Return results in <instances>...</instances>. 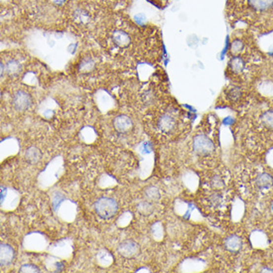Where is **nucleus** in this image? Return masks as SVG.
I'll use <instances>...</instances> for the list:
<instances>
[{"label": "nucleus", "mask_w": 273, "mask_h": 273, "mask_svg": "<svg viewBox=\"0 0 273 273\" xmlns=\"http://www.w3.org/2000/svg\"><path fill=\"white\" fill-rule=\"evenodd\" d=\"M228 11L235 23H242L251 32L273 31V0H229Z\"/></svg>", "instance_id": "obj_1"}, {"label": "nucleus", "mask_w": 273, "mask_h": 273, "mask_svg": "<svg viewBox=\"0 0 273 273\" xmlns=\"http://www.w3.org/2000/svg\"><path fill=\"white\" fill-rule=\"evenodd\" d=\"M96 213L103 220H109L117 214L118 205L117 202L111 198H101L95 203Z\"/></svg>", "instance_id": "obj_2"}, {"label": "nucleus", "mask_w": 273, "mask_h": 273, "mask_svg": "<svg viewBox=\"0 0 273 273\" xmlns=\"http://www.w3.org/2000/svg\"><path fill=\"white\" fill-rule=\"evenodd\" d=\"M193 147L195 152L201 156L209 155L215 149V145L213 141L209 137H207L206 135H203V134L197 135L194 138Z\"/></svg>", "instance_id": "obj_3"}, {"label": "nucleus", "mask_w": 273, "mask_h": 273, "mask_svg": "<svg viewBox=\"0 0 273 273\" xmlns=\"http://www.w3.org/2000/svg\"><path fill=\"white\" fill-rule=\"evenodd\" d=\"M32 104L31 96L25 91H17L12 97V105L17 111H25Z\"/></svg>", "instance_id": "obj_4"}, {"label": "nucleus", "mask_w": 273, "mask_h": 273, "mask_svg": "<svg viewBox=\"0 0 273 273\" xmlns=\"http://www.w3.org/2000/svg\"><path fill=\"white\" fill-rule=\"evenodd\" d=\"M118 252L121 256L125 258H134L137 256L140 252V246L137 242L134 240L127 239L122 241L118 245Z\"/></svg>", "instance_id": "obj_5"}, {"label": "nucleus", "mask_w": 273, "mask_h": 273, "mask_svg": "<svg viewBox=\"0 0 273 273\" xmlns=\"http://www.w3.org/2000/svg\"><path fill=\"white\" fill-rule=\"evenodd\" d=\"M246 59L243 56V53L237 56H232L229 62L230 72L235 76H240L244 73L246 69Z\"/></svg>", "instance_id": "obj_6"}, {"label": "nucleus", "mask_w": 273, "mask_h": 273, "mask_svg": "<svg viewBox=\"0 0 273 273\" xmlns=\"http://www.w3.org/2000/svg\"><path fill=\"white\" fill-rule=\"evenodd\" d=\"M111 40L114 45L119 48H127L131 42L130 35L126 31L121 29H116L112 32Z\"/></svg>", "instance_id": "obj_7"}, {"label": "nucleus", "mask_w": 273, "mask_h": 273, "mask_svg": "<svg viewBox=\"0 0 273 273\" xmlns=\"http://www.w3.org/2000/svg\"><path fill=\"white\" fill-rule=\"evenodd\" d=\"M113 126L116 131H118L120 133H126L132 129L133 123H132V120L130 119V117L121 114L114 118Z\"/></svg>", "instance_id": "obj_8"}, {"label": "nucleus", "mask_w": 273, "mask_h": 273, "mask_svg": "<svg viewBox=\"0 0 273 273\" xmlns=\"http://www.w3.org/2000/svg\"><path fill=\"white\" fill-rule=\"evenodd\" d=\"M14 250L13 248L8 244H1L0 247V261H1V265L5 266L10 264L14 259Z\"/></svg>", "instance_id": "obj_9"}, {"label": "nucleus", "mask_w": 273, "mask_h": 273, "mask_svg": "<svg viewBox=\"0 0 273 273\" xmlns=\"http://www.w3.org/2000/svg\"><path fill=\"white\" fill-rule=\"evenodd\" d=\"M175 126H176V120L174 119V117H172L169 114L162 115L158 120V127L164 133L171 132L175 128Z\"/></svg>", "instance_id": "obj_10"}, {"label": "nucleus", "mask_w": 273, "mask_h": 273, "mask_svg": "<svg viewBox=\"0 0 273 273\" xmlns=\"http://www.w3.org/2000/svg\"><path fill=\"white\" fill-rule=\"evenodd\" d=\"M4 70L5 72L11 76V77H16L21 74L22 72V66L21 64L16 61V60H9L5 65H4Z\"/></svg>", "instance_id": "obj_11"}, {"label": "nucleus", "mask_w": 273, "mask_h": 273, "mask_svg": "<svg viewBox=\"0 0 273 273\" xmlns=\"http://www.w3.org/2000/svg\"><path fill=\"white\" fill-rule=\"evenodd\" d=\"M225 247L231 252H236L241 247V239L238 236H231L225 240Z\"/></svg>", "instance_id": "obj_12"}, {"label": "nucleus", "mask_w": 273, "mask_h": 273, "mask_svg": "<svg viewBox=\"0 0 273 273\" xmlns=\"http://www.w3.org/2000/svg\"><path fill=\"white\" fill-rule=\"evenodd\" d=\"M74 18L78 24H86L91 20V14L86 9L78 8L74 14Z\"/></svg>", "instance_id": "obj_13"}, {"label": "nucleus", "mask_w": 273, "mask_h": 273, "mask_svg": "<svg viewBox=\"0 0 273 273\" xmlns=\"http://www.w3.org/2000/svg\"><path fill=\"white\" fill-rule=\"evenodd\" d=\"M273 184V179L268 174H261L256 179V185L259 189H267Z\"/></svg>", "instance_id": "obj_14"}, {"label": "nucleus", "mask_w": 273, "mask_h": 273, "mask_svg": "<svg viewBox=\"0 0 273 273\" xmlns=\"http://www.w3.org/2000/svg\"><path fill=\"white\" fill-rule=\"evenodd\" d=\"M26 160L32 164H35L37 162L40 161L41 159V152L39 149H37L36 147H31L26 151Z\"/></svg>", "instance_id": "obj_15"}, {"label": "nucleus", "mask_w": 273, "mask_h": 273, "mask_svg": "<svg viewBox=\"0 0 273 273\" xmlns=\"http://www.w3.org/2000/svg\"><path fill=\"white\" fill-rule=\"evenodd\" d=\"M260 120L266 128L273 129V109L264 111L260 117Z\"/></svg>", "instance_id": "obj_16"}, {"label": "nucleus", "mask_w": 273, "mask_h": 273, "mask_svg": "<svg viewBox=\"0 0 273 273\" xmlns=\"http://www.w3.org/2000/svg\"><path fill=\"white\" fill-rule=\"evenodd\" d=\"M241 90L239 88V87H234V88H231L228 93H227V97L228 99L233 102H236L240 100L241 98Z\"/></svg>", "instance_id": "obj_17"}, {"label": "nucleus", "mask_w": 273, "mask_h": 273, "mask_svg": "<svg viewBox=\"0 0 273 273\" xmlns=\"http://www.w3.org/2000/svg\"><path fill=\"white\" fill-rule=\"evenodd\" d=\"M94 67H95V63L93 62V60L90 58H86L83 60L80 66V71L84 73H88L94 69Z\"/></svg>", "instance_id": "obj_18"}, {"label": "nucleus", "mask_w": 273, "mask_h": 273, "mask_svg": "<svg viewBox=\"0 0 273 273\" xmlns=\"http://www.w3.org/2000/svg\"><path fill=\"white\" fill-rule=\"evenodd\" d=\"M145 196L149 199V200H152V201H157L159 198H160V194H159V191L157 190V188L155 187H148L146 190H145Z\"/></svg>", "instance_id": "obj_19"}, {"label": "nucleus", "mask_w": 273, "mask_h": 273, "mask_svg": "<svg viewBox=\"0 0 273 273\" xmlns=\"http://www.w3.org/2000/svg\"><path fill=\"white\" fill-rule=\"evenodd\" d=\"M137 210H138V211H139L142 215H144V216H148L149 214H151V213H152L153 208H152V206H151V205H150L149 203H147V202H143V203L139 204V206L137 207Z\"/></svg>", "instance_id": "obj_20"}, {"label": "nucleus", "mask_w": 273, "mask_h": 273, "mask_svg": "<svg viewBox=\"0 0 273 273\" xmlns=\"http://www.w3.org/2000/svg\"><path fill=\"white\" fill-rule=\"evenodd\" d=\"M20 272H40V269L32 264H25L20 268Z\"/></svg>", "instance_id": "obj_21"}, {"label": "nucleus", "mask_w": 273, "mask_h": 273, "mask_svg": "<svg viewBox=\"0 0 273 273\" xmlns=\"http://www.w3.org/2000/svg\"><path fill=\"white\" fill-rule=\"evenodd\" d=\"M6 188L5 187H1V201L3 202L4 198H5V194H6Z\"/></svg>", "instance_id": "obj_22"}]
</instances>
